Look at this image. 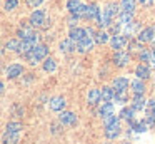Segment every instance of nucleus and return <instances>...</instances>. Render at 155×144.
Here are the masks:
<instances>
[{
	"instance_id": "f257e3e1",
	"label": "nucleus",
	"mask_w": 155,
	"mask_h": 144,
	"mask_svg": "<svg viewBox=\"0 0 155 144\" xmlns=\"http://www.w3.org/2000/svg\"><path fill=\"white\" fill-rule=\"evenodd\" d=\"M47 54H48V47L44 45V44H40V45H35V49L32 50V52H28L27 55H25V59H27V62L30 64V65H37L40 60H45Z\"/></svg>"
},
{
	"instance_id": "f03ea898",
	"label": "nucleus",
	"mask_w": 155,
	"mask_h": 144,
	"mask_svg": "<svg viewBox=\"0 0 155 144\" xmlns=\"http://www.w3.org/2000/svg\"><path fill=\"white\" fill-rule=\"evenodd\" d=\"M67 9L72 15L77 17H85V10H87V5L80 2V0H68L67 2Z\"/></svg>"
},
{
	"instance_id": "7ed1b4c3",
	"label": "nucleus",
	"mask_w": 155,
	"mask_h": 144,
	"mask_svg": "<svg viewBox=\"0 0 155 144\" xmlns=\"http://www.w3.org/2000/svg\"><path fill=\"white\" fill-rule=\"evenodd\" d=\"M155 39V29L153 27H145L143 30H140L137 35V40L140 44H145V42H152Z\"/></svg>"
},
{
	"instance_id": "20e7f679",
	"label": "nucleus",
	"mask_w": 155,
	"mask_h": 144,
	"mask_svg": "<svg viewBox=\"0 0 155 144\" xmlns=\"http://www.w3.org/2000/svg\"><path fill=\"white\" fill-rule=\"evenodd\" d=\"M94 44H97V42H95V39H94V37H90V35H87L85 39H82L80 42H77V50L80 54L88 52V50L94 49Z\"/></svg>"
},
{
	"instance_id": "39448f33",
	"label": "nucleus",
	"mask_w": 155,
	"mask_h": 144,
	"mask_svg": "<svg viewBox=\"0 0 155 144\" xmlns=\"http://www.w3.org/2000/svg\"><path fill=\"white\" fill-rule=\"evenodd\" d=\"M58 121H60L62 126H75V124H77V117H75V114L68 112V111H62L60 116H58Z\"/></svg>"
},
{
	"instance_id": "423d86ee",
	"label": "nucleus",
	"mask_w": 155,
	"mask_h": 144,
	"mask_svg": "<svg viewBox=\"0 0 155 144\" xmlns=\"http://www.w3.org/2000/svg\"><path fill=\"white\" fill-rule=\"evenodd\" d=\"M104 132H105V137H108V139H115V137L120 136L122 127H120L118 122H114V124H110V126H105Z\"/></svg>"
},
{
	"instance_id": "0eeeda50",
	"label": "nucleus",
	"mask_w": 155,
	"mask_h": 144,
	"mask_svg": "<svg viewBox=\"0 0 155 144\" xmlns=\"http://www.w3.org/2000/svg\"><path fill=\"white\" fill-rule=\"evenodd\" d=\"M128 62H130V55H128V54L122 52V50H117V52L114 54V64L117 67H125Z\"/></svg>"
},
{
	"instance_id": "6e6552de",
	"label": "nucleus",
	"mask_w": 155,
	"mask_h": 144,
	"mask_svg": "<svg viewBox=\"0 0 155 144\" xmlns=\"http://www.w3.org/2000/svg\"><path fill=\"white\" fill-rule=\"evenodd\" d=\"M45 20H47V19H45V12H44V10H35V12H32L30 23L34 27H42Z\"/></svg>"
},
{
	"instance_id": "1a4fd4ad",
	"label": "nucleus",
	"mask_w": 155,
	"mask_h": 144,
	"mask_svg": "<svg viewBox=\"0 0 155 144\" xmlns=\"http://www.w3.org/2000/svg\"><path fill=\"white\" fill-rule=\"evenodd\" d=\"M68 37H70L72 40H75V44H77V42H80L82 39L87 37V30L80 29V27H72L70 32H68Z\"/></svg>"
},
{
	"instance_id": "9d476101",
	"label": "nucleus",
	"mask_w": 155,
	"mask_h": 144,
	"mask_svg": "<svg viewBox=\"0 0 155 144\" xmlns=\"http://www.w3.org/2000/svg\"><path fill=\"white\" fill-rule=\"evenodd\" d=\"M22 72H24V67H22L20 64H10V65L5 69V74H7L8 79H15V77L22 76Z\"/></svg>"
},
{
	"instance_id": "9b49d317",
	"label": "nucleus",
	"mask_w": 155,
	"mask_h": 144,
	"mask_svg": "<svg viewBox=\"0 0 155 144\" xmlns=\"http://www.w3.org/2000/svg\"><path fill=\"white\" fill-rule=\"evenodd\" d=\"M95 23H97L98 29H105V27L112 25V17L108 15L107 12H100V15L95 19Z\"/></svg>"
},
{
	"instance_id": "f8f14e48",
	"label": "nucleus",
	"mask_w": 155,
	"mask_h": 144,
	"mask_svg": "<svg viewBox=\"0 0 155 144\" xmlns=\"http://www.w3.org/2000/svg\"><path fill=\"white\" fill-rule=\"evenodd\" d=\"M48 106H50V109L55 111V112H62V111H64V107H65V99H64L62 96L52 97Z\"/></svg>"
},
{
	"instance_id": "ddd939ff",
	"label": "nucleus",
	"mask_w": 155,
	"mask_h": 144,
	"mask_svg": "<svg viewBox=\"0 0 155 144\" xmlns=\"http://www.w3.org/2000/svg\"><path fill=\"white\" fill-rule=\"evenodd\" d=\"M125 44H127V37H122V35H114L110 39V45L112 49L117 52V50H122L125 47Z\"/></svg>"
},
{
	"instance_id": "4468645a",
	"label": "nucleus",
	"mask_w": 155,
	"mask_h": 144,
	"mask_svg": "<svg viewBox=\"0 0 155 144\" xmlns=\"http://www.w3.org/2000/svg\"><path fill=\"white\" fill-rule=\"evenodd\" d=\"M132 107H134L135 111H142L147 107V100H145L143 94H135L134 99H132Z\"/></svg>"
},
{
	"instance_id": "2eb2a0df",
	"label": "nucleus",
	"mask_w": 155,
	"mask_h": 144,
	"mask_svg": "<svg viewBox=\"0 0 155 144\" xmlns=\"http://www.w3.org/2000/svg\"><path fill=\"white\" fill-rule=\"evenodd\" d=\"M102 100V94L98 89H90L87 94V102L90 104V106H97L98 102Z\"/></svg>"
},
{
	"instance_id": "dca6fc26",
	"label": "nucleus",
	"mask_w": 155,
	"mask_h": 144,
	"mask_svg": "<svg viewBox=\"0 0 155 144\" xmlns=\"http://www.w3.org/2000/svg\"><path fill=\"white\" fill-rule=\"evenodd\" d=\"M75 40H72L70 37L68 39H65V40H62L60 42V52H64V54H68V52H74L75 49H77V44H74Z\"/></svg>"
},
{
	"instance_id": "f3484780",
	"label": "nucleus",
	"mask_w": 155,
	"mask_h": 144,
	"mask_svg": "<svg viewBox=\"0 0 155 144\" xmlns=\"http://www.w3.org/2000/svg\"><path fill=\"white\" fill-rule=\"evenodd\" d=\"M112 87H114L115 92L127 90V87H128V79H125V77H117V79H114V82H112Z\"/></svg>"
},
{
	"instance_id": "a211bd4d",
	"label": "nucleus",
	"mask_w": 155,
	"mask_h": 144,
	"mask_svg": "<svg viewBox=\"0 0 155 144\" xmlns=\"http://www.w3.org/2000/svg\"><path fill=\"white\" fill-rule=\"evenodd\" d=\"M135 76H137L138 79H142V80L148 79V77H150V69H148L147 64H138L137 69H135Z\"/></svg>"
},
{
	"instance_id": "6ab92c4d",
	"label": "nucleus",
	"mask_w": 155,
	"mask_h": 144,
	"mask_svg": "<svg viewBox=\"0 0 155 144\" xmlns=\"http://www.w3.org/2000/svg\"><path fill=\"white\" fill-rule=\"evenodd\" d=\"M100 94H102V102H110V100H114V97H115L114 87H108V86L102 87Z\"/></svg>"
},
{
	"instance_id": "aec40b11",
	"label": "nucleus",
	"mask_w": 155,
	"mask_h": 144,
	"mask_svg": "<svg viewBox=\"0 0 155 144\" xmlns=\"http://www.w3.org/2000/svg\"><path fill=\"white\" fill-rule=\"evenodd\" d=\"M98 15H100V9H98V5H95V3H90V5H87V10H85V19L95 20Z\"/></svg>"
},
{
	"instance_id": "412c9836",
	"label": "nucleus",
	"mask_w": 155,
	"mask_h": 144,
	"mask_svg": "<svg viewBox=\"0 0 155 144\" xmlns=\"http://www.w3.org/2000/svg\"><path fill=\"white\" fill-rule=\"evenodd\" d=\"M97 112L100 117H105V116H108V114H112L114 112V102H102Z\"/></svg>"
},
{
	"instance_id": "4be33fe9",
	"label": "nucleus",
	"mask_w": 155,
	"mask_h": 144,
	"mask_svg": "<svg viewBox=\"0 0 155 144\" xmlns=\"http://www.w3.org/2000/svg\"><path fill=\"white\" fill-rule=\"evenodd\" d=\"M134 112H135V109L134 107H124V109L120 111V114H118V117L120 119H125L127 122H130V121H134Z\"/></svg>"
},
{
	"instance_id": "5701e85b",
	"label": "nucleus",
	"mask_w": 155,
	"mask_h": 144,
	"mask_svg": "<svg viewBox=\"0 0 155 144\" xmlns=\"http://www.w3.org/2000/svg\"><path fill=\"white\" fill-rule=\"evenodd\" d=\"M130 87H132V90H134V94H143L145 92V84H143V80L138 79V77L134 82H130Z\"/></svg>"
},
{
	"instance_id": "b1692460",
	"label": "nucleus",
	"mask_w": 155,
	"mask_h": 144,
	"mask_svg": "<svg viewBox=\"0 0 155 144\" xmlns=\"http://www.w3.org/2000/svg\"><path fill=\"white\" fill-rule=\"evenodd\" d=\"M105 12H107L108 15L112 17V19H115V17H118V15H120L122 7H118L117 3H108V5H107V9H105Z\"/></svg>"
},
{
	"instance_id": "393cba45",
	"label": "nucleus",
	"mask_w": 155,
	"mask_h": 144,
	"mask_svg": "<svg viewBox=\"0 0 155 144\" xmlns=\"http://www.w3.org/2000/svg\"><path fill=\"white\" fill-rule=\"evenodd\" d=\"M118 22H120L122 25H128V23H132V22H134V13L124 12V10H122L120 15H118Z\"/></svg>"
},
{
	"instance_id": "a878e982",
	"label": "nucleus",
	"mask_w": 155,
	"mask_h": 144,
	"mask_svg": "<svg viewBox=\"0 0 155 144\" xmlns=\"http://www.w3.org/2000/svg\"><path fill=\"white\" fill-rule=\"evenodd\" d=\"M135 5H137V2H135V0H122V2H120L122 10H124V12H130V13H134Z\"/></svg>"
},
{
	"instance_id": "bb28decb",
	"label": "nucleus",
	"mask_w": 155,
	"mask_h": 144,
	"mask_svg": "<svg viewBox=\"0 0 155 144\" xmlns=\"http://www.w3.org/2000/svg\"><path fill=\"white\" fill-rule=\"evenodd\" d=\"M34 33H35L34 30H32V29H27V27H22V29H18V30H17V35L20 37L22 40H27V39H30V37L34 35Z\"/></svg>"
},
{
	"instance_id": "cd10ccee",
	"label": "nucleus",
	"mask_w": 155,
	"mask_h": 144,
	"mask_svg": "<svg viewBox=\"0 0 155 144\" xmlns=\"http://www.w3.org/2000/svg\"><path fill=\"white\" fill-rule=\"evenodd\" d=\"M114 100H115L117 104H122V106H124L125 102H128V94H127V90H120V92H115Z\"/></svg>"
},
{
	"instance_id": "c85d7f7f",
	"label": "nucleus",
	"mask_w": 155,
	"mask_h": 144,
	"mask_svg": "<svg viewBox=\"0 0 155 144\" xmlns=\"http://www.w3.org/2000/svg\"><path fill=\"white\" fill-rule=\"evenodd\" d=\"M22 131V124L20 122H8L5 127V132H12V134H20Z\"/></svg>"
},
{
	"instance_id": "c756f323",
	"label": "nucleus",
	"mask_w": 155,
	"mask_h": 144,
	"mask_svg": "<svg viewBox=\"0 0 155 144\" xmlns=\"http://www.w3.org/2000/svg\"><path fill=\"white\" fill-rule=\"evenodd\" d=\"M4 144H17L18 142V134H12V132H5L2 137Z\"/></svg>"
},
{
	"instance_id": "7c9ffc66",
	"label": "nucleus",
	"mask_w": 155,
	"mask_h": 144,
	"mask_svg": "<svg viewBox=\"0 0 155 144\" xmlns=\"http://www.w3.org/2000/svg\"><path fill=\"white\" fill-rule=\"evenodd\" d=\"M94 39H95V42H97V44H107V42H110V39H108V33L105 32V30L97 32Z\"/></svg>"
},
{
	"instance_id": "2f4dec72",
	"label": "nucleus",
	"mask_w": 155,
	"mask_h": 144,
	"mask_svg": "<svg viewBox=\"0 0 155 144\" xmlns=\"http://www.w3.org/2000/svg\"><path fill=\"white\" fill-rule=\"evenodd\" d=\"M55 69H57V64H55V60L52 59V57H48V59L44 60V70L45 72H54Z\"/></svg>"
},
{
	"instance_id": "473e14b6",
	"label": "nucleus",
	"mask_w": 155,
	"mask_h": 144,
	"mask_svg": "<svg viewBox=\"0 0 155 144\" xmlns=\"http://www.w3.org/2000/svg\"><path fill=\"white\" fill-rule=\"evenodd\" d=\"M20 44H22V42H18L17 39H10L8 42H5V49H8V50H15V52H18V49H20Z\"/></svg>"
},
{
	"instance_id": "72a5a7b5",
	"label": "nucleus",
	"mask_w": 155,
	"mask_h": 144,
	"mask_svg": "<svg viewBox=\"0 0 155 144\" xmlns=\"http://www.w3.org/2000/svg\"><path fill=\"white\" fill-rule=\"evenodd\" d=\"M138 59L142 60V62H150L152 60V52L147 49H142L140 52H138Z\"/></svg>"
},
{
	"instance_id": "f704fd0d",
	"label": "nucleus",
	"mask_w": 155,
	"mask_h": 144,
	"mask_svg": "<svg viewBox=\"0 0 155 144\" xmlns=\"http://www.w3.org/2000/svg\"><path fill=\"white\" fill-rule=\"evenodd\" d=\"M102 119H104V126H110V124H114V122H118V116H115L114 112L105 116V117H102Z\"/></svg>"
},
{
	"instance_id": "c9c22d12",
	"label": "nucleus",
	"mask_w": 155,
	"mask_h": 144,
	"mask_svg": "<svg viewBox=\"0 0 155 144\" xmlns=\"http://www.w3.org/2000/svg\"><path fill=\"white\" fill-rule=\"evenodd\" d=\"M17 5H18V0H5V5H4V9L7 10V12H10V10L17 9Z\"/></svg>"
},
{
	"instance_id": "e433bc0d",
	"label": "nucleus",
	"mask_w": 155,
	"mask_h": 144,
	"mask_svg": "<svg viewBox=\"0 0 155 144\" xmlns=\"http://www.w3.org/2000/svg\"><path fill=\"white\" fill-rule=\"evenodd\" d=\"M147 114H150V112H153L155 111V99H150V100H147Z\"/></svg>"
},
{
	"instance_id": "4c0bfd02",
	"label": "nucleus",
	"mask_w": 155,
	"mask_h": 144,
	"mask_svg": "<svg viewBox=\"0 0 155 144\" xmlns=\"http://www.w3.org/2000/svg\"><path fill=\"white\" fill-rule=\"evenodd\" d=\"M78 19H80V17L72 15V13H70V19H68V25H70V27H75V25H77V22H78Z\"/></svg>"
},
{
	"instance_id": "58836bf2",
	"label": "nucleus",
	"mask_w": 155,
	"mask_h": 144,
	"mask_svg": "<svg viewBox=\"0 0 155 144\" xmlns=\"http://www.w3.org/2000/svg\"><path fill=\"white\" fill-rule=\"evenodd\" d=\"M140 2V5H143V7H150L152 3H153V0H138Z\"/></svg>"
},
{
	"instance_id": "ea45409f",
	"label": "nucleus",
	"mask_w": 155,
	"mask_h": 144,
	"mask_svg": "<svg viewBox=\"0 0 155 144\" xmlns=\"http://www.w3.org/2000/svg\"><path fill=\"white\" fill-rule=\"evenodd\" d=\"M42 2H44V0H28V3H30L32 7H38Z\"/></svg>"
},
{
	"instance_id": "a19ab883",
	"label": "nucleus",
	"mask_w": 155,
	"mask_h": 144,
	"mask_svg": "<svg viewBox=\"0 0 155 144\" xmlns=\"http://www.w3.org/2000/svg\"><path fill=\"white\" fill-rule=\"evenodd\" d=\"M150 64H152V65L155 67V50H153V52H152V60H150Z\"/></svg>"
},
{
	"instance_id": "79ce46f5",
	"label": "nucleus",
	"mask_w": 155,
	"mask_h": 144,
	"mask_svg": "<svg viewBox=\"0 0 155 144\" xmlns=\"http://www.w3.org/2000/svg\"><path fill=\"white\" fill-rule=\"evenodd\" d=\"M122 144H130V142H122Z\"/></svg>"
}]
</instances>
